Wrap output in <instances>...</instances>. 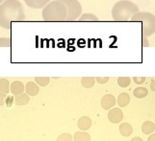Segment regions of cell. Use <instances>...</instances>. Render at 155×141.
<instances>
[{"mask_svg": "<svg viewBox=\"0 0 155 141\" xmlns=\"http://www.w3.org/2000/svg\"><path fill=\"white\" fill-rule=\"evenodd\" d=\"M25 14L23 6L18 0H5L0 4V26L5 29L11 28L13 21H23Z\"/></svg>", "mask_w": 155, "mask_h": 141, "instance_id": "obj_1", "label": "cell"}, {"mask_svg": "<svg viewBox=\"0 0 155 141\" xmlns=\"http://www.w3.org/2000/svg\"><path fill=\"white\" fill-rule=\"evenodd\" d=\"M139 12L140 10L135 3L129 0H120L112 9V17L115 21H127Z\"/></svg>", "mask_w": 155, "mask_h": 141, "instance_id": "obj_2", "label": "cell"}, {"mask_svg": "<svg viewBox=\"0 0 155 141\" xmlns=\"http://www.w3.org/2000/svg\"><path fill=\"white\" fill-rule=\"evenodd\" d=\"M41 15L45 21H64L67 20L68 11L62 2L55 0L44 7Z\"/></svg>", "mask_w": 155, "mask_h": 141, "instance_id": "obj_3", "label": "cell"}, {"mask_svg": "<svg viewBox=\"0 0 155 141\" xmlns=\"http://www.w3.org/2000/svg\"><path fill=\"white\" fill-rule=\"evenodd\" d=\"M132 21L142 23V32L143 37H149L155 33V15L147 12H139L131 18Z\"/></svg>", "mask_w": 155, "mask_h": 141, "instance_id": "obj_4", "label": "cell"}, {"mask_svg": "<svg viewBox=\"0 0 155 141\" xmlns=\"http://www.w3.org/2000/svg\"><path fill=\"white\" fill-rule=\"evenodd\" d=\"M66 6L68 11L67 20L72 21L80 18L82 13V6L78 0H58Z\"/></svg>", "mask_w": 155, "mask_h": 141, "instance_id": "obj_5", "label": "cell"}, {"mask_svg": "<svg viewBox=\"0 0 155 141\" xmlns=\"http://www.w3.org/2000/svg\"><path fill=\"white\" fill-rule=\"evenodd\" d=\"M124 118V112L119 107H114L111 108L108 112V120L111 123L114 124H119Z\"/></svg>", "mask_w": 155, "mask_h": 141, "instance_id": "obj_6", "label": "cell"}, {"mask_svg": "<svg viewBox=\"0 0 155 141\" xmlns=\"http://www.w3.org/2000/svg\"><path fill=\"white\" fill-rule=\"evenodd\" d=\"M100 105L103 110L110 111L116 105V98L112 94H105L100 101Z\"/></svg>", "mask_w": 155, "mask_h": 141, "instance_id": "obj_7", "label": "cell"}, {"mask_svg": "<svg viewBox=\"0 0 155 141\" xmlns=\"http://www.w3.org/2000/svg\"><path fill=\"white\" fill-rule=\"evenodd\" d=\"M51 0H24L25 4L28 7L33 9H41L45 7Z\"/></svg>", "mask_w": 155, "mask_h": 141, "instance_id": "obj_8", "label": "cell"}, {"mask_svg": "<svg viewBox=\"0 0 155 141\" xmlns=\"http://www.w3.org/2000/svg\"><path fill=\"white\" fill-rule=\"evenodd\" d=\"M10 90L15 96L22 94L24 92V85L19 82V81H15V82L12 83V85H11Z\"/></svg>", "mask_w": 155, "mask_h": 141, "instance_id": "obj_9", "label": "cell"}, {"mask_svg": "<svg viewBox=\"0 0 155 141\" xmlns=\"http://www.w3.org/2000/svg\"><path fill=\"white\" fill-rule=\"evenodd\" d=\"M77 126L80 130H82V131H87V130H89L91 126H92V119L88 116H82L78 120Z\"/></svg>", "mask_w": 155, "mask_h": 141, "instance_id": "obj_10", "label": "cell"}, {"mask_svg": "<svg viewBox=\"0 0 155 141\" xmlns=\"http://www.w3.org/2000/svg\"><path fill=\"white\" fill-rule=\"evenodd\" d=\"M25 91L29 96H36L39 93V86L34 82H28L25 85Z\"/></svg>", "mask_w": 155, "mask_h": 141, "instance_id": "obj_11", "label": "cell"}, {"mask_svg": "<svg viewBox=\"0 0 155 141\" xmlns=\"http://www.w3.org/2000/svg\"><path fill=\"white\" fill-rule=\"evenodd\" d=\"M120 133L122 136H129L133 133V128L131 125L127 122L121 123L120 126Z\"/></svg>", "mask_w": 155, "mask_h": 141, "instance_id": "obj_12", "label": "cell"}, {"mask_svg": "<svg viewBox=\"0 0 155 141\" xmlns=\"http://www.w3.org/2000/svg\"><path fill=\"white\" fill-rule=\"evenodd\" d=\"M130 102V96L128 95L126 92H122L119 96H117V104L120 107H126Z\"/></svg>", "mask_w": 155, "mask_h": 141, "instance_id": "obj_13", "label": "cell"}, {"mask_svg": "<svg viewBox=\"0 0 155 141\" xmlns=\"http://www.w3.org/2000/svg\"><path fill=\"white\" fill-rule=\"evenodd\" d=\"M155 131V124L151 121H146L142 125V132L145 134H151Z\"/></svg>", "mask_w": 155, "mask_h": 141, "instance_id": "obj_14", "label": "cell"}, {"mask_svg": "<svg viewBox=\"0 0 155 141\" xmlns=\"http://www.w3.org/2000/svg\"><path fill=\"white\" fill-rule=\"evenodd\" d=\"M30 101V97L28 94H19V95H17L15 98V103L18 106H24L26 104H28Z\"/></svg>", "mask_w": 155, "mask_h": 141, "instance_id": "obj_15", "label": "cell"}, {"mask_svg": "<svg viewBox=\"0 0 155 141\" xmlns=\"http://www.w3.org/2000/svg\"><path fill=\"white\" fill-rule=\"evenodd\" d=\"M73 141H91V136L86 132H77L73 135Z\"/></svg>", "mask_w": 155, "mask_h": 141, "instance_id": "obj_16", "label": "cell"}, {"mask_svg": "<svg viewBox=\"0 0 155 141\" xmlns=\"http://www.w3.org/2000/svg\"><path fill=\"white\" fill-rule=\"evenodd\" d=\"M133 94H134V96L136 97V98L142 99V98H145L146 96H147L148 91H147V88H143V86H139V88L134 89Z\"/></svg>", "mask_w": 155, "mask_h": 141, "instance_id": "obj_17", "label": "cell"}, {"mask_svg": "<svg viewBox=\"0 0 155 141\" xmlns=\"http://www.w3.org/2000/svg\"><path fill=\"white\" fill-rule=\"evenodd\" d=\"M95 83V78L94 77H83L81 80V84L85 88H93Z\"/></svg>", "mask_w": 155, "mask_h": 141, "instance_id": "obj_18", "label": "cell"}, {"mask_svg": "<svg viewBox=\"0 0 155 141\" xmlns=\"http://www.w3.org/2000/svg\"><path fill=\"white\" fill-rule=\"evenodd\" d=\"M10 84L7 79H0V92L7 94L9 93Z\"/></svg>", "mask_w": 155, "mask_h": 141, "instance_id": "obj_19", "label": "cell"}, {"mask_svg": "<svg viewBox=\"0 0 155 141\" xmlns=\"http://www.w3.org/2000/svg\"><path fill=\"white\" fill-rule=\"evenodd\" d=\"M98 18L93 14H84L79 18V21H97Z\"/></svg>", "mask_w": 155, "mask_h": 141, "instance_id": "obj_20", "label": "cell"}, {"mask_svg": "<svg viewBox=\"0 0 155 141\" xmlns=\"http://www.w3.org/2000/svg\"><path fill=\"white\" fill-rule=\"evenodd\" d=\"M131 80L129 77H119L117 78V85H119L120 88H127L128 85H130Z\"/></svg>", "mask_w": 155, "mask_h": 141, "instance_id": "obj_21", "label": "cell"}, {"mask_svg": "<svg viewBox=\"0 0 155 141\" xmlns=\"http://www.w3.org/2000/svg\"><path fill=\"white\" fill-rule=\"evenodd\" d=\"M35 82L40 86H46L50 82V78H48V77H36Z\"/></svg>", "mask_w": 155, "mask_h": 141, "instance_id": "obj_22", "label": "cell"}, {"mask_svg": "<svg viewBox=\"0 0 155 141\" xmlns=\"http://www.w3.org/2000/svg\"><path fill=\"white\" fill-rule=\"evenodd\" d=\"M57 141H73V136L71 133H62L58 136Z\"/></svg>", "mask_w": 155, "mask_h": 141, "instance_id": "obj_23", "label": "cell"}, {"mask_svg": "<svg viewBox=\"0 0 155 141\" xmlns=\"http://www.w3.org/2000/svg\"><path fill=\"white\" fill-rule=\"evenodd\" d=\"M11 40L9 37H0V47H10Z\"/></svg>", "mask_w": 155, "mask_h": 141, "instance_id": "obj_24", "label": "cell"}, {"mask_svg": "<svg viewBox=\"0 0 155 141\" xmlns=\"http://www.w3.org/2000/svg\"><path fill=\"white\" fill-rule=\"evenodd\" d=\"M133 81H134V83L137 85H142L145 83L146 77H133Z\"/></svg>", "mask_w": 155, "mask_h": 141, "instance_id": "obj_25", "label": "cell"}, {"mask_svg": "<svg viewBox=\"0 0 155 141\" xmlns=\"http://www.w3.org/2000/svg\"><path fill=\"white\" fill-rule=\"evenodd\" d=\"M109 77H95V81H97V83L101 84V85H103L105 83H107L109 81Z\"/></svg>", "mask_w": 155, "mask_h": 141, "instance_id": "obj_26", "label": "cell"}, {"mask_svg": "<svg viewBox=\"0 0 155 141\" xmlns=\"http://www.w3.org/2000/svg\"><path fill=\"white\" fill-rule=\"evenodd\" d=\"M5 99H6V94L0 92V106H3L5 104Z\"/></svg>", "mask_w": 155, "mask_h": 141, "instance_id": "obj_27", "label": "cell"}, {"mask_svg": "<svg viewBox=\"0 0 155 141\" xmlns=\"http://www.w3.org/2000/svg\"><path fill=\"white\" fill-rule=\"evenodd\" d=\"M150 88H151V90L155 92V80L152 79L151 80V83H150Z\"/></svg>", "mask_w": 155, "mask_h": 141, "instance_id": "obj_28", "label": "cell"}, {"mask_svg": "<svg viewBox=\"0 0 155 141\" xmlns=\"http://www.w3.org/2000/svg\"><path fill=\"white\" fill-rule=\"evenodd\" d=\"M147 141H155V133H151L149 135L147 138Z\"/></svg>", "mask_w": 155, "mask_h": 141, "instance_id": "obj_29", "label": "cell"}, {"mask_svg": "<svg viewBox=\"0 0 155 141\" xmlns=\"http://www.w3.org/2000/svg\"><path fill=\"white\" fill-rule=\"evenodd\" d=\"M130 141H143L141 137H139V136H136V137H133Z\"/></svg>", "mask_w": 155, "mask_h": 141, "instance_id": "obj_30", "label": "cell"}, {"mask_svg": "<svg viewBox=\"0 0 155 141\" xmlns=\"http://www.w3.org/2000/svg\"><path fill=\"white\" fill-rule=\"evenodd\" d=\"M4 1H5V0H0V4H2V3H3Z\"/></svg>", "mask_w": 155, "mask_h": 141, "instance_id": "obj_31", "label": "cell"}, {"mask_svg": "<svg viewBox=\"0 0 155 141\" xmlns=\"http://www.w3.org/2000/svg\"><path fill=\"white\" fill-rule=\"evenodd\" d=\"M154 79H155V78H154Z\"/></svg>", "mask_w": 155, "mask_h": 141, "instance_id": "obj_32", "label": "cell"}]
</instances>
